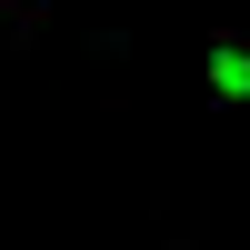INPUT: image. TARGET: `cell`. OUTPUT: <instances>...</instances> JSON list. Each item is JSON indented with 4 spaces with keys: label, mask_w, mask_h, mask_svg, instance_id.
I'll use <instances>...</instances> for the list:
<instances>
[{
    "label": "cell",
    "mask_w": 250,
    "mask_h": 250,
    "mask_svg": "<svg viewBox=\"0 0 250 250\" xmlns=\"http://www.w3.org/2000/svg\"><path fill=\"white\" fill-rule=\"evenodd\" d=\"M200 80H210V100H250V40H210Z\"/></svg>",
    "instance_id": "6da1fadb"
},
{
    "label": "cell",
    "mask_w": 250,
    "mask_h": 250,
    "mask_svg": "<svg viewBox=\"0 0 250 250\" xmlns=\"http://www.w3.org/2000/svg\"><path fill=\"white\" fill-rule=\"evenodd\" d=\"M30 20H40V0H0V40H20Z\"/></svg>",
    "instance_id": "7a4b0ae2"
}]
</instances>
